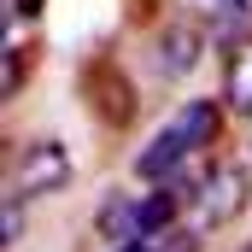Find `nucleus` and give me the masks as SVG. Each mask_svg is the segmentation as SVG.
I'll list each match as a JSON object with an SVG mask.
<instances>
[{
    "label": "nucleus",
    "instance_id": "obj_1",
    "mask_svg": "<svg viewBox=\"0 0 252 252\" xmlns=\"http://www.w3.org/2000/svg\"><path fill=\"white\" fill-rule=\"evenodd\" d=\"M217 118H223V106H217V100H188L170 124H164L147 147H141L135 170H141L147 182H170V176L182 170V158H193V153L217 135Z\"/></svg>",
    "mask_w": 252,
    "mask_h": 252
},
{
    "label": "nucleus",
    "instance_id": "obj_2",
    "mask_svg": "<svg viewBox=\"0 0 252 252\" xmlns=\"http://www.w3.org/2000/svg\"><path fill=\"white\" fill-rule=\"evenodd\" d=\"M241 205H247V170H241V164H211V170L199 176L193 211H199V223H205V229L229 223Z\"/></svg>",
    "mask_w": 252,
    "mask_h": 252
},
{
    "label": "nucleus",
    "instance_id": "obj_3",
    "mask_svg": "<svg viewBox=\"0 0 252 252\" xmlns=\"http://www.w3.org/2000/svg\"><path fill=\"white\" fill-rule=\"evenodd\" d=\"M64 182H70V153L59 141H41L18 158V193H53Z\"/></svg>",
    "mask_w": 252,
    "mask_h": 252
},
{
    "label": "nucleus",
    "instance_id": "obj_4",
    "mask_svg": "<svg viewBox=\"0 0 252 252\" xmlns=\"http://www.w3.org/2000/svg\"><path fill=\"white\" fill-rule=\"evenodd\" d=\"M223 106H229V112H241V118H252V41H247V47H235V59H229Z\"/></svg>",
    "mask_w": 252,
    "mask_h": 252
},
{
    "label": "nucleus",
    "instance_id": "obj_5",
    "mask_svg": "<svg viewBox=\"0 0 252 252\" xmlns=\"http://www.w3.org/2000/svg\"><path fill=\"white\" fill-rule=\"evenodd\" d=\"M100 235L141 241V205H129V199H106V205H100Z\"/></svg>",
    "mask_w": 252,
    "mask_h": 252
},
{
    "label": "nucleus",
    "instance_id": "obj_6",
    "mask_svg": "<svg viewBox=\"0 0 252 252\" xmlns=\"http://www.w3.org/2000/svg\"><path fill=\"white\" fill-rule=\"evenodd\" d=\"M217 18H223L217 30H235V24H247V18H252V0H229V6L217 12Z\"/></svg>",
    "mask_w": 252,
    "mask_h": 252
},
{
    "label": "nucleus",
    "instance_id": "obj_7",
    "mask_svg": "<svg viewBox=\"0 0 252 252\" xmlns=\"http://www.w3.org/2000/svg\"><path fill=\"white\" fill-rule=\"evenodd\" d=\"M18 229H24V217H18V193H6V235H0V241L12 247V241H18Z\"/></svg>",
    "mask_w": 252,
    "mask_h": 252
},
{
    "label": "nucleus",
    "instance_id": "obj_8",
    "mask_svg": "<svg viewBox=\"0 0 252 252\" xmlns=\"http://www.w3.org/2000/svg\"><path fill=\"white\" fill-rule=\"evenodd\" d=\"M112 252H158V247H153V235H141V241H118Z\"/></svg>",
    "mask_w": 252,
    "mask_h": 252
},
{
    "label": "nucleus",
    "instance_id": "obj_9",
    "mask_svg": "<svg viewBox=\"0 0 252 252\" xmlns=\"http://www.w3.org/2000/svg\"><path fill=\"white\" fill-rule=\"evenodd\" d=\"M193 6H211V12H223V6H229V0H193Z\"/></svg>",
    "mask_w": 252,
    "mask_h": 252
},
{
    "label": "nucleus",
    "instance_id": "obj_10",
    "mask_svg": "<svg viewBox=\"0 0 252 252\" xmlns=\"http://www.w3.org/2000/svg\"><path fill=\"white\" fill-rule=\"evenodd\" d=\"M12 6H24V12H35V0H12Z\"/></svg>",
    "mask_w": 252,
    "mask_h": 252
}]
</instances>
